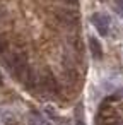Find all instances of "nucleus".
Masks as SVG:
<instances>
[{"label": "nucleus", "instance_id": "obj_1", "mask_svg": "<svg viewBox=\"0 0 123 125\" xmlns=\"http://www.w3.org/2000/svg\"><path fill=\"white\" fill-rule=\"evenodd\" d=\"M120 120H118V115L113 108H101L99 115H97V125H118Z\"/></svg>", "mask_w": 123, "mask_h": 125}, {"label": "nucleus", "instance_id": "obj_2", "mask_svg": "<svg viewBox=\"0 0 123 125\" xmlns=\"http://www.w3.org/2000/svg\"><path fill=\"white\" fill-rule=\"evenodd\" d=\"M91 22H92L94 28L99 31V34L106 36V34L109 33V17H108V16H104V14H101V12H96V14H92Z\"/></svg>", "mask_w": 123, "mask_h": 125}, {"label": "nucleus", "instance_id": "obj_3", "mask_svg": "<svg viewBox=\"0 0 123 125\" xmlns=\"http://www.w3.org/2000/svg\"><path fill=\"white\" fill-rule=\"evenodd\" d=\"M39 84H41V87L43 89H46L48 93H57L58 91V84H57V81H55V77H53V74L51 72H43V75L39 77Z\"/></svg>", "mask_w": 123, "mask_h": 125}, {"label": "nucleus", "instance_id": "obj_4", "mask_svg": "<svg viewBox=\"0 0 123 125\" xmlns=\"http://www.w3.org/2000/svg\"><path fill=\"white\" fill-rule=\"evenodd\" d=\"M57 17H58L63 24H67V26L77 24V21H79V14H77L75 10H68V9L58 10V12H57Z\"/></svg>", "mask_w": 123, "mask_h": 125}, {"label": "nucleus", "instance_id": "obj_5", "mask_svg": "<svg viewBox=\"0 0 123 125\" xmlns=\"http://www.w3.org/2000/svg\"><path fill=\"white\" fill-rule=\"evenodd\" d=\"M89 50H91V53H92V57L94 58H101L103 57V48H101V45H99V41L96 40V38H89Z\"/></svg>", "mask_w": 123, "mask_h": 125}, {"label": "nucleus", "instance_id": "obj_6", "mask_svg": "<svg viewBox=\"0 0 123 125\" xmlns=\"http://www.w3.org/2000/svg\"><path fill=\"white\" fill-rule=\"evenodd\" d=\"M114 10L123 14V0H114Z\"/></svg>", "mask_w": 123, "mask_h": 125}, {"label": "nucleus", "instance_id": "obj_7", "mask_svg": "<svg viewBox=\"0 0 123 125\" xmlns=\"http://www.w3.org/2000/svg\"><path fill=\"white\" fill-rule=\"evenodd\" d=\"M5 48H7V41L4 40V36H0V55L5 52Z\"/></svg>", "mask_w": 123, "mask_h": 125}, {"label": "nucleus", "instance_id": "obj_8", "mask_svg": "<svg viewBox=\"0 0 123 125\" xmlns=\"http://www.w3.org/2000/svg\"><path fill=\"white\" fill-rule=\"evenodd\" d=\"M29 125H45V123H43L38 116H33V118L29 120Z\"/></svg>", "mask_w": 123, "mask_h": 125}, {"label": "nucleus", "instance_id": "obj_9", "mask_svg": "<svg viewBox=\"0 0 123 125\" xmlns=\"http://www.w3.org/2000/svg\"><path fill=\"white\" fill-rule=\"evenodd\" d=\"M63 4H67V5H77V2L79 0H62Z\"/></svg>", "mask_w": 123, "mask_h": 125}, {"label": "nucleus", "instance_id": "obj_10", "mask_svg": "<svg viewBox=\"0 0 123 125\" xmlns=\"http://www.w3.org/2000/svg\"><path fill=\"white\" fill-rule=\"evenodd\" d=\"M77 125H84V122L82 120H77Z\"/></svg>", "mask_w": 123, "mask_h": 125}]
</instances>
